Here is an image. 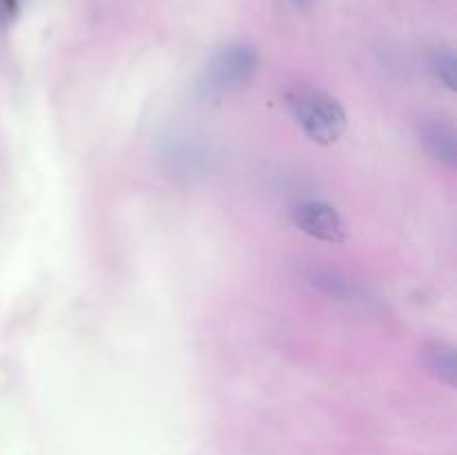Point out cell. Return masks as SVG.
Returning a JSON list of instances; mask_svg holds the SVG:
<instances>
[{"label":"cell","instance_id":"1","mask_svg":"<svg viewBox=\"0 0 457 455\" xmlns=\"http://www.w3.org/2000/svg\"><path fill=\"white\" fill-rule=\"evenodd\" d=\"M293 119L302 125L306 136L320 145H333L346 132V112L328 94L320 89L299 87L286 96Z\"/></svg>","mask_w":457,"mask_h":455},{"label":"cell","instance_id":"2","mask_svg":"<svg viewBox=\"0 0 457 455\" xmlns=\"http://www.w3.org/2000/svg\"><path fill=\"white\" fill-rule=\"evenodd\" d=\"M257 67L259 54L253 45H228L210 58L205 83H208V89H214V92H228V89L248 83L257 74Z\"/></svg>","mask_w":457,"mask_h":455},{"label":"cell","instance_id":"3","mask_svg":"<svg viewBox=\"0 0 457 455\" xmlns=\"http://www.w3.org/2000/svg\"><path fill=\"white\" fill-rule=\"evenodd\" d=\"M290 214H293L295 226L312 239L326 241V244L346 241V223L339 217L337 210L324 201H299L293 205Z\"/></svg>","mask_w":457,"mask_h":455},{"label":"cell","instance_id":"4","mask_svg":"<svg viewBox=\"0 0 457 455\" xmlns=\"http://www.w3.org/2000/svg\"><path fill=\"white\" fill-rule=\"evenodd\" d=\"M420 141L428 152L442 163H457V134L449 123L437 119H428L420 123Z\"/></svg>","mask_w":457,"mask_h":455},{"label":"cell","instance_id":"5","mask_svg":"<svg viewBox=\"0 0 457 455\" xmlns=\"http://www.w3.org/2000/svg\"><path fill=\"white\" fill-rule=\"evenodd\" d=\"M422 364L427 366V370L431 375H436L440 382L455 386L457 379V361H455V351L449 343L433 342L428 346L422 348Z\"/></svg>","mask_w":457,"mask_h":455},{"label":"cell","instance_id":"6","mask_svg":"<svg viewBox=\"0 0 457 455\" xmlns=\"http://www.w3.org/2000/svg\"><path fill=\"white\" fill-rule=\"evenodd\" d=\"M433 71H436L437 79L446 85L449 89L457 87V61L453 49L440 47L433 54Z\"/></svg>","mask_w":457,"mask_h":455},{"label":"cell","instance_id":"7","mask_svg":"<svg viewBox=\"0 0 457 455\" xmlns=\"http://www.w3.org/2000/svg\"><path fill=\"white\" fill-rule=\"evenodd\" d=\"M311 281L330 297H346L348 294V284L333 270H312Z\"/></svg>","mask_w":457,"mask_h":455},{"label":"cell","instance_id":"8","mask_svg":"<svg viewBox=\"0 0 457 455\" xmlns=\"http://www.w3.org/2000/svg\"><path fill=\"white\" fill-rule=\"evenodd\" d=\"M0 3H3V7L7 9V13H16L18 12V0H0Z\"/></svg>","mask_w":457,"mask_h":455},{"label":"cell","instance_id":"9","mask_svg":"<svg viewBox=\"0 0 457 455\" xmlns=\"http://www.w3.org/2000/svg\"><path fill=\"white\" fill-rule=\"evenodd\" d=\"M293 3L295 4H308V3H311V0H293Z\"/></svg>","mask_w":457,"mask_h":455}]
</instances>
